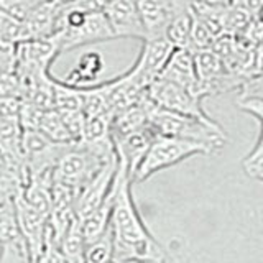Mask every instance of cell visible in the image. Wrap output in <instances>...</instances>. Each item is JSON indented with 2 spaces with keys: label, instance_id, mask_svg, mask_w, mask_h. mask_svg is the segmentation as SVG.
Here are the masks:
<instances>
[{
  "label": "cell",
  "instance_id": "cell-5",
  "mask_svg": "<svg viewBox=\"0 0 263 263\" xmlns=\"http://www.w3.org/2000/svg\"><path fill=\"white\" fill-rule=\"evenodd\" d=\"M110 160L99 156L82 143H71L56 164L54 181L76 189L79 194L89 181L102 170L104 164L109 163Z\"/></svg>",
  "mask_w": 263,
  "mask_h": 263
},
{
  "label": "cell",
  "instance_id": "cell-1",
  "mask_svg": "<svg viewBox=\"0 0 263 263\" xmlns=\"http://www.w3.org/2000/svg\"><path fill=\"white\" fill-rule=\"evenodd\" d=\"M134 181L123 163L114 184V208L110 229L114 235V263H142L166 260V250L150 234L138 212L132 193Z\"/></svg>",
  "mask_w": 263,
  "mask_h": 263
},
{
  "label": "cell",
  "instance_id": "cell-3",
  "mask_svg": "<svg viewBox=\"0 0 263 263\" xmlns=\"http://www.w3.org/2000/svg\"><path fill=\"white\" fill-rule=\"evenodd\" d=\"M150 125L156 135L163 137H175L191 142L204 143L216 152L222 150L227 142V134L216 120H201L187 115H179L170 110H163L158 105L152 102L150 105Z\"/></svg>",
  "mask_w": 263,
  "mask_h": 263
},
{
  "label": "cell",
  "instance_id": "cell-10",
  "mask_svg": "<svg viewBox=\"0 0 263 263\" xmlns=\"http://www.w3.org/2000/svg\"><path fill=\"white\" fill-rule=\"evenodd\" d=\"M117 171H119V158L115 156L114 160L105 163L102 170L84 186V189L79 193L76 201V216L79 220L86 219L89 214H92L109 197L115 183Z\"/></svg>",
  "mask_w": 263,
  "mask_h": 263
},
{
  "label": "cell",
  "instance_id": "cell-16",
  "mask_svg": "<svg viewBox=\"0 0 263 263\" xmlns=\"http://www.w3.org/2000/svg\"><path fill=\"white\" fill-rule=\"evenodd\" d=\"M112 208H114V187L109 197H107L92 214H89L86 219L81 220L82 234H84L87 243L96 242L97 238H101L107 230H109L110 219H112Z\"/></svg>",
  "mask_w": 263,
  "mask_h": 263
},
{
  "label": "cell",
  "instance_id": "cell-4",
  "mask_svg": "<svg viewBox=\"0 0 263 263\" xmlns=\"http://www.w3.org/2000/svg\"><path fill=\"white\" fill-rule=\"evenodd\" d=\"M216 150L204 143L191 142V140L175 138V137H163L156 135L153 143L148 150L145 160L140 164V168L135 173L134 184L143 183L148 178H152L158 171L168 170L175 164L193 158L197 155H211Z\"/></svg>",
  "mask_w": 263,
  "mask_h": 263
},
{
  "label": "cell",
  "instance_id": "cell-25",
  "mask_svg": "<svg viewBox=\"0 0 263 263\" xmlns=\"http://www.w3.org/2000/svg\"><path fill=\"white\" fill-rule=\"evenodd\" d=\"M237 101H263V74H255L243 82Z\"/></svg>",
  "mask_w": 263,
  "mask_h": 263
},
{
  "label": "cell",
  "instance_id": "cell-24",
  "mask_svg": "<svg viewBox=\"0 0 263 263\" xmlns=\"http://www.w3.org/2000/svg\"><path fill=\"white\" fill-rule=\"evenodd\" d=\"M0 263H33L25 240L0 245Z\"/></svg>",
  "mask_w": 263,
  "mask_h": 263
},
{
  "label": "cell",
  "instance_id": "cell-7",
  "mask_svg": "<svg viewBox=\"0 0 263 263\" xmlns=\"http://www.w3.org/2000/svg\"><path fill=\"white\" fill-rule=\"evenodd\" d=\"M175 49L176 48L168 38L143 40L142 49L128 71L148 90V87L161 76L164 66L168 64Z\"/></svg>",
  "mask_w": 263,
  "mask_h": 263
},
{
  "label": "cell",
  "instance_id": "cell-33",
  "mask_svg": "<svg viewBox=\"0 0 263 263\" xmlns=\"http://www.w3.org/2000/svg\"><path fill=\"white\" fill-rule=\"evenodd\" d=\"M101 2L104 4V7H105V4H109V2H112V0H101Z\"/></svg>",
  "mask_w": 263,
  "mask_h": 263
},
{
  "label": "cell",
  "instance_id": "cell-22",
  "mask_svg": "<svg viewBox=\"0 0 263 263\" xmlns=\"http://www.w3.org/2000/svg\"><path fill=\"white\" fill-rule=\"evenodd\" d=\"M86 263H114V235L110 227L101 238L87 243Z\"/></svg>",
  "mask_w": 263,
  "mask_h": 263
},
{
  "label": "cell",
  "instance_id": "cell-21",
  "mask_svg": "<svg viewBox=\"0 0 263 263\" xmlns=\"http://www.w3.org/2000/svg\"><path fill=\"white\" fill-rule=\"evenodd\" d=\"M23 240L16 217L15 201L0 205V245Z\"/></svg>",
  "mask_w": 263,
  "mask_h": 263
},
{
  "label": "cell",
  "instance_id": "cell-20",
  "mask_svg": "<svg viewBox=\"0 0 263 263\" xmlns=\"http://www.w3.org/2000/svg\"><path fill=\"white\" fill-rule=\"evenodd\" d=\"M38 130L41 134H45L48 138H51L56 143H72L71 135L64 125L61 114L56 109L43 112V117H41Z\"/></svg>",
  "mask_w": 263,
  "mask_h": 263
},
{
  "label": "cell",
  "instance_id": "cell-29",
  "mask_svg": "<svg viewBox=\"0 0 263 263\" xmlns=\"http://www.w3.org/2000/svg\"><path fill=\"white\" fill-rule=\"evenodd\" d=\"M242 166L250 178L258 179L263 183V160H258V161L250 163V164H242Z\"/></svg>",
  "mask_w": 263,
  "mask_h": 263
},
{
  "label": "cell",
  "instance_id": "cell-27",
  "mask_svg": "<svg viewBox=\"0 0 263 263\" xmlns=\"http://www.w3.org/2000/svg\"><path fill=\"white\" fill-rule=\"evenodd\" d=\"M238 109L253 115L263 128V101H237Z\"/></svg>",
  "mask_w": 263,
  "mask_h": 263
},
{
  "label": "cell",
  "instance_id": "cell-14",
  "mask_svg": "<svg viewBox=\"0 0 263 263\" xmlns=\"http://www.w3.org/2000/svg\"><path fill=\"white\" fill-rule=\"evenodd\" d=\"M58 15H60V4L56 0H43L23 22L25 28H27L28 41L53 38Z\"/></svg>",
  "mask_w": 263,
  "mask_h": 263
},
{
  "label": "cell",
  "instance_id": "cell-34",
  "mask_svg": "<svg viewBox=\"0 0 263 263\" xmlns=\"http://www.w3.org/2000/svg\"><path fill=\"white\" fill-rule=\"evenodd\" d=\"M258 18H260V20H261V23H263V10H261V13L258 15Z\"/></svg>",
  "mask_w": 263,
  "mask_h": 263
},
{
  "label": "cell",
  "instance_id": "cell-9",
  "mask_svg": "<svg viewBox=\"0 0 263 263\" xmlns=\"http://www.w3.org/2000/svg\"><path fill=\"white\" fill-rule=\"evenodd\" d=\"M15 209L16 217H18L20 234L28 247L33 263L38 261L45 249V238L49 216L31 208L28 202H25L23 197L18 194L15 197Z\"/></svg>",
  "mask_w": 263,
  "mask_h": 263
},
{
  "label": "cell",
  "instance_id": "cell-2",
  "mask_svg": "<svg viewBox=\"0 0 263 263\" xmlns=\"http://www.w3.org/2000/svg\"><path fill=\"white\" fill-rule=\"evenodd\" d=\"M53 38L60 46V53L115 40L104 10L87 12L78 2L60 4V15Z\"/></svg>",
  "mask_w": 263,
  "mask_h": 263
},
{
  "label": "cell",
  "instance_id": "cell-17",
  "mask_svg": "<svg viewBox=\"0 0 263 263\" xmlns=\"http://www.w3.org/2000/svg\"><path fill=\"white\" fill-rule=\"evenodd\" d=\"M86 247H87V242L84 238V234H82L81 220L78 219L71 226L68 234L63 237V240L60 243L64 261L66 263H86Z\"/></svg>",
  "mask_w": 263,
  "mask_h": 263
},
{
  "label": "cell",
  "instance_id": "cell-31",
  "mask_svg": "<svg viewBox=\"0 0 263 263\" xmlns=\"http://www.w3.org/2000/svg\"><path fill=\"white\" fill-rule=\"evenodd\" d=\"M199 2L214 5V7H229L230 4H234V0H199Z\"/></svg>",
  "mask_w": 263,
  "mask_h": 263
},
{
  "label": "cell",
  "instance_id": "cell-8",
  "mask_svg": "<svg viewBox=\"0 0 263 263\" xmlns=\"http://www.w3.org/2000/svg\"><path fill=\"white\" fill-rule=\"evenodd\" d=\"M189 4L191 0H137L145 28V40L166 38L171 20Z\"/></svg>",
  "mask_w": 263,
  "mask_h": 263
},
{
  "label": "cell",
  "instance_id": "cell-6",
  "mask_svg": "<svg viewBox=\"0 0 263 263\" xmlns=\"http://www.w3.org/2000/svg\"><path fill=\"white\" fill-rule=\"evenodd\" d=\"M150 101L158 105L163 110H170L179 115L201 119V120H214L211 115L202 109V99L191 94L189 90L179 87L173 82H168L161 78L156 79L146 90Z\"/></svg>",
  "mask_w": 263,
  "mask_h": 263
},
{
  "label": "cell",
  "instance_id": "cell-26",
  "mask_svg": "<svg viewBox=\"0 0 263 263\" xmlns=\"http://www.w3.org/2000/svg\"><path fill=\"white\" fill-rule=\"evenodd\" d=\"M16 48L18 45L0 35V69L15 72L16 68Z\"/></svg>",
  "mask_w": 263,
  "mask_h": 263
},
{
  "label": "cell",
  "instance_id": "cell-28",
  "mask_svg": "<svg viewBox=\"0 0 263 263\" xmlns=\"http://www.w3.org/2000/svg\"><path fill=\"white\" fill-rule=\"evenodd\" d=\"M258 160H263V128L260 132V137L257 140V143H255V146L252 148V152L242 160V164H250V163H255Z\"/></svg>",
  "mask_w": 263,
  "mask_h": 263
},
{
  "label": "cell",
  "instance_id": "cell-30",
  "mask_svg": "<svg viewBox=\"0 0 263 263\" xmlns=\"http://www.w3.org/2000/svg\"><path fill=\"white\" fill-rule=\"evenodd\" d=\"M234 4L247 8L255 16H258L263 10V0H234Z\"/></svg>",
  "mask_w": 263,
  "mask_h": 263
},
{
  "label": "cell",
  "instance_id": "cell-15",
  "mask_svg": "<svg viewBox=\"0 0 263 263\" xmlns=\"http://www.w3.org/2000/svg\"><path fill=\"white\" fill-rule=\"evenodd\" d=\"M104 58L97 51L84 53L63 81L72 87H90L99 84L97 79L104 71Z\"/></svg>",
  "mask_w": 263,
  "mask_h": 263
},
{
  "label": "cell",
  "instance_id": "cell-11",
  "mask_svg": "<svg viewBox=\"0 0 263 263\" xmlns=\"http://www.w3.org/2000/svg\"><path fill=\"white\" fill-rule=\"evenodd\" d=\"M104 15L115 38L145 40V28L138 12L137 0H112L105 4Z\"/></svg>",
  "mask_w": 263,
  "mask_h": 263
},
{
  "label": "cell",
  "instance_id": "cell-13",
  "mask_svg": "<svg viewBox=\"0 0 263 263\" xmlns=\"http://www.w3.org/2000/svg\"><path fill=\"white\" fill-rule=\"evenodd\" d=\"M160 78L189 90V92L197 97H201L199 81H197V72L194 64V53L189 51L187 48H176L173 51L170 61L164 66Z\"/></svg>",
  "mask_w": 263,
  "mask_h": 263
},
{
  "label": "cell",
  "instance_id": "cell-32",
  "mask_svg": "<svg viewBox=\"0 0 263 263\" xmlns=\"http://www.w3.org/2000/svg\"><path fill=\"white\" fill-rule=\"evenodd\" d=\"M58 4H71V2H74V0H56Z\"/></svg>",
  "mask_w": 263,
  "mask_h": 263
},
{
  "label": "cell",
  "instance_id": "cell-12",
  "mask_svg": "<svg viewBox=\"0 0 263 263\" xmlns=\"http://www.w3.org/2000/svg\"><path fill=\"white\" fill-rule=\"evenodd\" d=\"M156 138L155 130L148 125L142 130H137L134 134H128L122 138L114 140L115 145V153L120 163L127 166L132 181L135 178V173L140 168V164L145 160V156L150 150L153 140Z\"/></svg>",
  "mask_w": 263,
  "mask_h": 263
},
{
  "label": "cell",
  "instance_id": "cell-23",
  "mask_svg": "<svg viewBox=\"0 0 263 263\" xmlns=\"http://www.w3.org/2000/svg\"><path fill=\"white\" fill-rule=\"evenodd\" d=\"M43 0H0V12L12 18L25 22Z\"/></svg>",
  "mask_w": 263,
  "mask_h": 263
},
{
  "label": "cell",
  "instance_id": "cell-18",
  "mask_svg": "<svg viewBox=\"0 0 263 263\" xmlns=\"http://www.w3.org/2000/svg\"><path fill=\"white\" fill-rule=\"evenodd\" d=\"M191 28H193V12H191V4H189L186 8L179 10L175 15V18L171 20L166 30V38L171 41L175 48H187L189 36H191Z\"/></svg>",
  "mask_w": 263,
  "mask_h": 263
},
{
  "label": "cell",
  "instance_id": "cell-19",
  "mask_svg": "<svg viewBox=\"0 0 263 263\" xmlns=\"http://www.w3.org/2000/svg\"><path fill=\"white\" fill-rule=\"evenodd\" d=\"M54 109L60 112L82 110V90L54 78Z\"/></svg>",
  "mask_w": 263,
  "mask_h": 263
}]
</instances>
